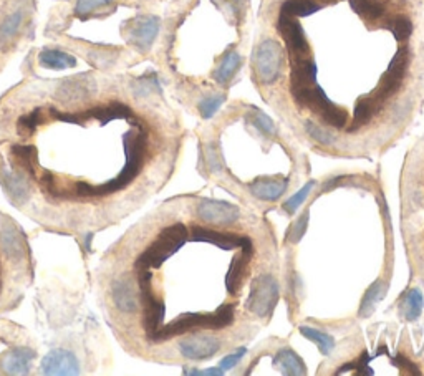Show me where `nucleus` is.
<instances>
[{
    "label": "nucleus",
    "instance_id": "f257e3e1",
    "mask_svg": "<svg viewBox=\"0 0 424 376\" xmlns=\"http://www.w3.org/2000/svg\"><path fill=\"white\" fill-rule=\"evenodd\" d=\"M247 68L310 146L380 153L424 105V0H261Z\"/></svg>",
    "mask_w": 424,
    "mask_h": 376
},
{
    "label": "nucleus",
    "instance_id": "f03ea898",
    "mask_svg": "<svg viewBox=\"0 0 424 376\" xmlns=\"http://www.w3.org/2000/svg\"><path fill=\"white\" fill-rule=\"evenodd\" d=\"M181 139L156 78H65L0 108V186L37 224L96 232L166 184Z\"/></svg>",
    "mask_w": 424,
    "mask_h": 376
},
{
    "label": "nucleus",
    "instance_id": "7ed1b4c3",
    "mask_svg": "<svg viewBox=\"0 0 424 376\" xmlns=\"http://www.w3.org/2000/svg\"><path fill=\"white\" fill-rule=\"evenodd\" d=\"M274 237L254 214L204 196L166 202L111 247L101 265L106 318L133 353L201 361L216 333L258 330L279 300Z\"/></svg>",
    "mask_w": 424,
    "mask_h": 376
},
{
    "label": "nucleus",
    "instance_id": "20e7f679",
    "mask_svg": "<svg viewBox=\"0 0 424 376\" xmlns=\"http://www.w3.org/2000/svg\"><path fill=\"white\" fill-rule=\"evenodd\" d=\"M252 0H174L164 20L163 65L179 96L209 120L227 100L252 46Z\"/></svg>",
    "mask_w": 424,
    "mask_h": 376
},
{
    "label": "nucleus",
    "instance_id": "39448f33",
    "mask_svg": "<svg viewBox=\"0 0 424 376\" xmlns=\"http://www.w3.org/2000/svg\"><path fill=\"white\" fill-rule=\"evenodd\" d=\"M30 279L28 246L11 215L0 211V313L22 297Z\"/></svg>",
    "mask_w": 424,
    "mask_h": 376
},
{
    "label": "nucleus",
    "instance_id": "423d86ee",
    "mask_svg": "<svg viewBox=\"0 0 424 376\" xmlns=\"http://www.w3.org/2000/svg\"><path fill=\"white\" fill-rule=\"evenodd\" d=\"M416 156L414 166L419 168L418 175L406 171V177L418 180V182L406 180V182L411 184H403V232L418 227L419 234H413V236L421 237L424 242V139L418 143Z\"/></svg>",
    "mask_w": 424,
    "mask_h": 376
},
{
    "label": "nucleus",
    "instance_id": "0eeeda50",
    "mask_svg": "<svg viewBox=\"0 0 424 376\" xmlns=\"http://www.w3.org/2000/svg\"><path fill=\"white\" fill-rule=\"evenodd\" d=\"M77 360L73 355L65 353V351H54V353L46 355L42 363L46 373H75L77 371Z\"/></svg>",
    "mask_w": 424,
    "mask_h": 376
},
{
    "label": "nucleus",
    "instance_id": "6e6552de",
    "mask_svg": "<svg viewBox=\"0 0 424 376\" xmlns=\"http://www.w3.org/2000/svg\"><path fill=\"white\" fill-rule=\"evenodd\" d=\"M77 63V60L72 55L65 54L60 50H45L40 54V65L46 68H65V67H73Z\"/></svg>",
    "mask_w": 424,
    "mask_h": 376
}]
</instances>
